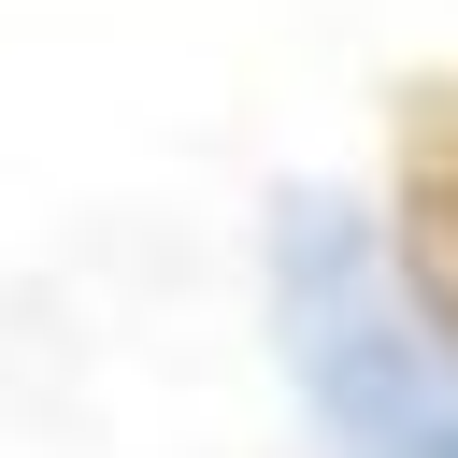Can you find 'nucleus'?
<instances>
[{
	"label": "nucleus",
	"instance_id": "2",
	"mask_svg": "<svg viewBox=\"0 0 458 458\" xmlns=\"http://www.w3.org/2000/svg\"><path fill=\"white\" fill-rule=\"evenodd\" d=\"M386 286L458 372V72H415L386 100Z\"/></svg>",
	"mask_w": 458,
	"mask_h": 458
},
{
	"label": "nucleus",
	"instance_id": "1",
	"mask_svg": "<svg viewBox=\"0 0 458 458\" xmlns=\"http://www.w3.org/2000/svg\"><path fill=\"white\" fill-rule=\"evenodd\" d=\"M272 329L344 458H458V372L386 286V229L344 200H272Z\"/></svg>",
	"mask_w": 458,
	"mask_h": 458
}]
</instances>
